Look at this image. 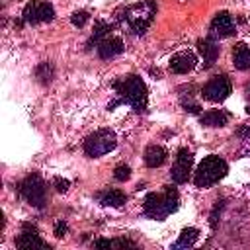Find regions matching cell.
I'll return each mask as SVG.
<instances>
[{"instance_id": "obj_1", "label": "cell", "mask_w": 250, "mask_h": 250, "mask_svg": "<svg viewBox=\"0 0 250 250\" xmlns=\"http://www.w3.org/2000/svg\"><path fill=\"white\" fill-rule=\"evenodd\" d=\"M119 100L117 104H129L137 113H143L146 111V105H148V92H146V86L145 82L141 80V76H135V74H129L121 80H117L113 84Z\"/></svg>"}, {"instance_id": "obj_2", "label": "cell", "mask_w": 250, "mask_h": 250, "mask_svg": "<svg viewBox=\"0 0 250 250\" xmlns=\"http://www.w3.org/2000/svg\"><path fill=\"white\" fill-rule=\"evenodd\" d=\"M178 203H180L178 189L172 188V186H164L162 193H156V191L146 193L143 211H145V215H146L148 219L164 221L168 215H172V213L178 209Z\"/></svg>"}, {"instance_id": "obj_3", "label": "cell", "mask_w": 250, "mask_h": 250, "mask_svg": "<svg viewBox=\"0 0 250 250\" xmlns=\"http://www.w3.org/2000/svg\"><path fill=\"white\" fill-rule=\"evenodd\" d=\"M154 16H156V2L154 0H141L137 4L127 6L123 10V16H119V18L131 33L143 35L148 29V25L152 23Z\"/></svg>"}, {"instance_id": "obj_4", "label": "cell", "mask_w": 250, "mask_h": 250, "mask_svg": "<svg viewBox=\"0 0 250 250\" xmlns=\"http://www.w3.org/2000/svg\"><path fill=\"white\" fill-rule=\"evenodd\" d=\"M227 172H229V166H227L225 158H221L217 154H209L199 162L193 182L197 188H209V186L217 184L219 180H223L227 176Z\"/></svg>"}, {"instance_id": "obj_5", "label": "cell", "mask_w": 250, "mask_h": 250, "mask_svg": "<svg viewBox=\"0 0 250 250\" xmlns=\"http://www.w3.org/2000/svg\"><path fill=\"white\" fill-rule=\"evenodd\" d=\"M117 146V137L111 129H100L84 141V152L92 158L104 156Z\"/></svg>"}, {"instance_id": "obj_6", "label": "cell", "mask_w": 250, "mask_h": 250, "mask_svg": "<svg viewBox=\"0 0 250 250\" xmlns=\"http://www.w3.org/2000/svg\"><path fill=\"white\" fill-rule=\"evenodd\" d=\"M18 189H20V195H21L31 207L41 209V207L45 205V199H47V195H45V182L41 180L39 174H29L25 180L20 182Z\"/></svg>"}, {"instance_id": "obj_7", "label": "cell", "mask_w": 250, "mask_h": 250, "mask_svg": "<svg viewBox=\"0 0 250 250\" xmlns=\"http://www.w3.org/2000/svg\"><path fill=\"white\" fill-rule=\"evenodd\" d=\"M53 18H55V8H53L51 2H45V0H31V2H27L23 12H21L23 23H29V25L53 21Z\"/></svg>"}, {"instance_id": "obj_8", "label": "cell", "mask_w": 250, "mask_h": 250, "mask_svg": "<svg viewBox=\"0 0 250 250\" xmlns=\"http://www.w3.org/2000/svg\"><path fill=\"white\" fill-rule=\"evenodd\" d=\"M230 92H232V86H230V80L225 74L213 76L203 86V98L209 100V102H223L230 96Z\"/></svg>"}, {"instance_id": "obj_9", "label": "cell", "mask_w": 250, "mask_h": 250, "mask_svg": "<svg viewBox=\"0 0 250 250\" xmlns=\"http://www.w3.org/2000/svg\"><path fill=\"white\" fill-rule=\"evenodd\" d=\"M191 164H193V156L188 148H180L178 154H176V160H174V166L170 170V176H172V182L176 184H186L188 178H189V172H191Z\"/></svg>"}, {"instance_id": "obj_10", "label": "cell", "mask_w": 250, "mask_h": 250, "mask_svg": "<svg viewBox=\"0 0 250 250\" xmlns=\"http://www.w3.org/2000/svg\"><path fill=\"white\" fill-rule=\"evenodd\" d=\"M16 246H18L20 250L49 248V244H47V242H43V238L39 236L37 229H35L33 225H29V223H25V225L21 227V232H20V236H18V240H16Z\"/></svg>"}, {"instance_id": "obj_11", "label": "cell", "mask_w": 250, "mask_h": 250, "mask_svg": "<svg viewBox=\"0 0 250 250\" xmlns=\"http://www.w3.org/2000/svg\"><path fill=\"white\" fill-rule=\"evenodd\" d=\"M234 20L229 12H219L211 20V37L213 39H225L234 35Z\"/></svg>"}, {"instance_id": "obj_12", "label": "cell", "mask_w": 250, "mask_h": 250, "mask_svg": "<svg viewBox=\"0 0 250 250\" xmlns=\"http://www.w3.org/2000/svg\"><path fill=\"white\" fill-rule=\"evenodd\" d=\"M195 64H197V59L191 51H178L170 59V70L176 74H188L195 68Z\"/></svg>"}, {"instance_id": "obj_13", "label": "cell", "mask_w": 250, "mask_h": 250, "mask_svg": "<svg viewBox=\"0 0 250 250\" xmlns=\"http://www.w3.org/2000/svg\"><path fill=\"white\" fill-rule=\"evenodd\" d=\"M123 51H125L123 41H121L119 37H113V35L105 37V39L98 45V55H100V59H113V57L121 55Z\"/></svg>"}, {"instance_id": "obj_14", "label": "cell", "mask_w": 250, "mask_h": 250, "mask_svg": "<svg viewBox=\"0 0 250 250\" xmlns=\"http://www.w3.org/2000/svg\"><path fill=\"white\" fill-rule=\"evenodd\" d=\"M197 49H199V53H201V57H203L205 68L213 66L215 61H217V57H219V45H217V41H215L213 37L199 39V41H197Z\"/></svg>"}, {"instance_id": "obj_15", "label": "cell", "mask_w": 250, "mask_h": 250, "mask_svg": "<svg viewBox=\"0 0 250 250\" xmlns=\"http://www.w3.org/2000/svg\"><path fill=\"white\" fill-rule=\"evenodd\" d=\"M229 119H230V113L225 109H211V111H205L203 115H199V121L205 127H225L229 123Z\"/></svg>"}, {"instance_id": "obj_16", "label": "cell", "mask_w": 250, "mask_h": 250, "mask_svg": "<svg viewBox=\"0 0 250 250\" xmlns=\"http://www.w3.org/2000/svg\"><path fill=\"white\" fill-rule=\"evenodd\" d=\"M166 158H168V152H166V148L160 146V145H150V146H146V150H145V164H146L148 168H158V166H162V164L166 162Z\"/></svg>"}, {"instance_id": "obj_17", "label": "cell", "mask_w": 250, "mask_h": 250, "mask_svg": "<svg viewBox=\"0 0 250 250\" xmlns=\"http://www.w3.org/2000/svg\"><path fill=\"white\" fill-rule=\"evenodd\" d=\"M232 62L238 70H250V47L238 43L232 51Z\"/></svg>"}, {"instance_id": "obj_18", "label": "cell", "mask_w": 250, "mask_h": 250, "mask_svg": "<svg viewBox=\"0 0 250 250\" xmlns=\"http://www.w3.org/2000/svg\"><path fill=\"white\" fill-rule=\"evenodd\" d=\"M197 238H199V230L195 227H188V229H184L180 232V236H178V240L174 242L172 248L174 250H178V248H191L197 242Z\"/></svg>"}, {"instance_id": "obj_19", "label": "cell", "mask_w": 250, "mask_h": 250, "mask_svg": "<svg viewBox=\"0 0 250 250\" xmlns=\"http://www.w3.org/2000/svg\"><path fill=\"white\" fill-rule=\"evenodd\" d=\"M125 201L127 197L121 189H105L104 193H100V203L105 207H121Z\"/></svg>"}, {"instance_id": "obj_20", "label": "cell", "mask_w": 250, "mask_h": 250, "mask_svg": "<svg viewBox=\"0 0 250 250\" xmlns=\"http://www.w3.org/2000/svg\"><path fill=\"white\" fill-rule=\"evenodd\" d=\"M109 35H111V23L98 20L96 25H94V33H92V37H90V41H88V47H92V45L98 47V45H100L105 37H109Z\"/></svg>"}, {"instance_id": "obj_21", "label": "cell", "mask_w": 250, "mask_h": 250, "mask_svg": "<svg viewBox=\"0 0 250 250\" xmlns=\"http://www.w3.org/2000/svg\"><path fill=\"white\" fill-rule=\"evenodd\" d=\"M35 76H37L43 84L51 82V78H53V66H51V62H41V64L37 66V70H35Z\"/></svg>"}, {"instance_id": "obj_22", "label": "cell", "mask_w": 250, "mask_h": 250, "mask_svg": "<svg viewBox=\"0 0 250 250\" xmlns=\"http://www.w3.org/2000/svg\"><path fill=\"white\" fill-rule=\"evenodd\" d=\"M88 20H90V14L86 10H78V12H74L70 16V21H72L74 27H84L88 23Z\"/></svg>"}, {"instance_id": "obj_23", "label": "cell", "mask_w": 250, "mask_h": 250, "mask_svg": "<svg viewBox=\"0 0 250 250\" xmlns=\"http://www.w3.org/2000/svg\"><path fill=\"white\" fill-rule=\"evenodd\" d=\"M113 178L117 182H127L131 178V168L127 164H117L115 170H113Z\"/></svg>"}, {"instance_id": "obj_24", "label": "cell", "mask_w": 250, "mask_h": 250, "mask_svg": "<svg viewBox=\"0 0 250 250\" xmlns=\"http://www.w3.org/2000/svg\"><path fill=\"white\" fill-rule=\"evenodd\" d=\"M53 186H55V189H57V191L64 193V191H68L70 182H68V180H64V178H55V180H53Z\"/></svg>"}, {"instance_id": "obj_25", "label": "cell", "mask_w": 250, "mask_h": 250, "mask_svg": "<svg viewBox=\"0 0 250 250\" xmlns=\"http://www.w3.org/2000/svg\"><path fill=\"white\" fill-rule=\"evenodd\" d=\"M66 229H68V227H66V223H64V221H57V223H55L53 232H55V236H57V238H62V236L66 234Z\"/></svg>"}, {"instance_id": "obj_26", "label": "cell", "mask_w": 250, "mask_h": 250, "mask_svg": "<svg viewBox=\"0 0 250 250\" xmlns=\"http://www.w3.org/2000/svg\"><path fill=\"white\" fill-rule=\"evenodd\" d=\"M111 246H115V244L109 238H98V240H94V248H111Z\"/></svg>"}, {"instance_id": "obj_27", "label": "cell", "mask_w": 250, "mask_h": 250, "mask_svg": "<svg viewBox=\"0 0 250 250\" xmlns=\"http://www.w3.org/2000/svg\"><path fill=\"white\" fill-rule=\"evenodd\" d=\"M182 105L186 107V111H189V113H197L201 107H199V104H193V102H188V100H182Z\"/></svg>"}]
</instances>
